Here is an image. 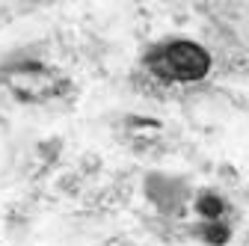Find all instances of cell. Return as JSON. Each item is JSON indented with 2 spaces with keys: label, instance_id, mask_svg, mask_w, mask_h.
<instances>
[{
  "label": "cell",
  "instance_id": "6da1fadb",
  "mask_svg": "<svg viewBox=\"0 0 249 246\" xmlns=\"http://www.w3.org/2000/svg\"><path fill=\"white\" fill-rule=\"evenodd\" d=\"M158 69L169 77H181V80H190L205 74L208 69V56L196 48V45H169L160 59H158Z\"/></svg>",
  "mask_w": 249,
  "mask_h": 246
}]
</instances>
